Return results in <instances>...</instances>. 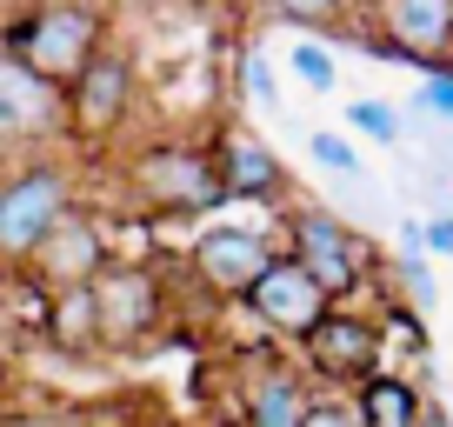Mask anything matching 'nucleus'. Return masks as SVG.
I'll return each mask as SVG.
<instances>
[{
	"label": "nucleus",
	"mask_w": 453,
	"mask_h": 427,
	"mask_svg": "<svg viewBox=\"0 0 453 427\" xmlns=\"http://www.w3.org/2000/svg\"><path fill=\"white\" fill-rule=\"evenodd\" d=\"M307 408H313V394H307V374H294V368H260L254 381L241 387V427H300L307 421Z\"/></svg>",
	"instance_id": "4468645a"
},
{
	"label": "nucleus",
	"mask_w": 453,
	"mask_h": 427,
	"mask_svg": "<svg viewBox=\"0 0 453 427\" xmlns=\"http://www.w3.org/2000/svg\"><path fill=\"white\" fill-rule=\"evenodd\" d=\"M380 60H413L420 74L447 67L453 54V0H373Z\"/></svg>",
	"instance_id": "6e6552de"
},
{
	"label": "nucleus",
	"mask_w": 453,
	"mask_h": 427,
	"mask_svg": "<svg viewBox=\"0 0 453 427\" xmlns=\"http://www.w3.org/2000/svg\"><path fill=\"white\" fill-rule=\"evenodd\" d=\"M0 287H7V260H0Z\"/></svg>",
	"instance_id": "cd10ccee"
},
{
	"label": "nucleus",
	"mask_w": 453,
	"mask_h": 427,
	"mask_svg": "<svg viewBox=\"0 0 453 427\" xmlns=\"http://www.w3.org/2000/svg\"><path fill=\"white\" fill-rule=\"evenodd\" d=\"M213 167H220V194L226 200H280L287 194V167L273 160V147L260 134H226L213 147Z\"/></svg>",
	"instance_id": "ddd939ff"
},
{
	"label": "nucleus",
	"mask_w": 453,
	"mask_h": 427,
	"mask_svg": "<svg viewBox=\"0 0 453 427\" xmlns=\"http://www.w3.org/2000/svg\"><path fill=\"white\" fill-rule=\"evenodd\" d=\"M420 387L407 374H367L354 387V421L360 427H420Z\"/></svg>",
	"instance_id": "2eb2a0df"
},
{
	"label": "nucleus",
	"mask_w": 453,
	"mask_h": 427,
	"mask_svg": "<svg viewBox=\"0 0 453 427\" xmlns=\"http://www.w3.org/2000/svg\"><path fill=\"white\" fill-rule=\"evenodd\" d=\"M241 300H247V314H254L260 328L287 334V341H307V334L326 321V307H334V300L307 281V268H300L294 254H273L267 268H260V281L247 287Z\"/></svg>",
	"instance_id": "0eeeda50"
},
{
	"label": "nucleus",
	"mask_w": 453,
	"mask_h": 427,
	"mask_svg": "<svg viewBox=\"0 0 453 427\" xmlns=\"http://www.w3.org/2000/svg\"><path fill=\"white\" fill-rule=\"evenodd\" d=\"M413 107H420L434 128H453V67L420 74V94H413Z\"/></svg>",
	"instance_id": "412c9836"
},
{
	"label": "nucleus",
	"mask_w": 453,
	"mask_h": 427,
	"mask_svg": "<svg viewBox=\"0 0 453 427\" xmlns=\"http://www.w3.org/2000/svg\"><path fill=\"white\" fill-rule=\"evenodd\" d=\"M0 427H87L81 414H60V408H34V414H7Z\"/></svg>",
	"instance_id": "a878e982"
},
{
	"label": "nucleus",
	"mask_w": 453,
	"mask_h": 427,
	"mask_svg": "<svg viewBox=\"0 0 453 427\" xmlns=\"http://www.w3.org/2000/svg\"><path fill=\"white\" fill-rule=\"evenodd\" d=\"M241 94L254 100L260 114H280V81H273L267 54H254V47H247V54H241Z\"/></svg>",
	"instance_id": "aec40b11"
},
{
	"label": "nucleus",
	"mask_w": 453,
	"mask_h": 427,
	"mask_svg": "<svg viewBox=\"0 0 453 427\" xmlns=\"http://www.w3.org/2000/svg\"><path fill=\"white\" fill-rule=\"evenodd\" d=\"M127 194H134V207H147L154 221H187V214L226 207L213 147H200V141H147L141 154L127 160Z\"/></svg>",
	"instance_id": "f03ea898"
},
{
	"label": "nucleus",
	"mask_w": 453,
	"mask_h": 427,
	"mask_svg": "<svg viewBox=\"0 0 453 427\" xmlns=\"http://www.w3.org/2000/svg\"><path fill=\"white\" fill-rule=\"evenodd\" d=\"M134 114V60L120 47H100L73 87H60V134L81 147H107Z\"/></svg>",
	"instance_id": "39448f33"
},
{
	"label": "nucleus",
	"mask_w": 453,
	"mask_h": 427,
	"mask_svg": "<svg viewBox=\"0 0 453 427\" xmlns=\"http://www.w3.org/2000/svg\"><path fill=\"white\" fill-rule=\"evenodd\" d=\"M294 74H300V87H313V94H334V81H340V67L326 60V47H313V41L294 47Z\"/></svg>",
	"instance_id": "4be33fe9"
},
{
	"label": "nucleus",
	"mask_w": 453,
	"mask_h": 427,
	"mask_svg": "<svg viewBox=\"0 0 453 427\" xmlns=\"http://www.w3.org/2000/svg\"><path fill=\"white\" fill-rule=\"evenodd\" d=\"M273 260V247H267V234H254V228H207L194 241V254H187V268H194V281L207 287V294H220V300H241L247 287L260 281V268Z\"/></svg>",
	"instance_id": "9b49d317"
},
{
	"label": "nucleus",
	"mask_w": 453,
	"mask_h": 427,
	"mask_svg": "<svg viewBox=\"0 0 453 427\" xmlns=\"http://www.w3.org/2000/svg\"><path fill=\"white\" fill-rule=\"evenodd\" d=\"M300 354H307V368L320 381L360 387L367 374H380V321H367L354 307H326V321L300 341Z\"/></svg>",
	"instance_id": "1a4fd4ad"
},
{
	"label": "nucleus",
	"mask_w": 453,
	"mask_h": 427,
	"mask_svg": "<svg viewBox=\"0 0 453 427\" xmlns=\"http://www.w3.org/2000/svg\"><path fill=\"white\" fill-rule=\"evenodd\" d=\"M400 281H407V294H413V307H434V274H426V254H400Z\"/></svg>",
	"instance_id": "5701e85b"
},
{
	"label": "nucleus",
	"mask_w": 453,
	"mask_h": 427,
	"mask_svg": "<svg viewBox=\"0 0 453 427\" xmlns=\"http://www.w3.org/2000/svg\"><path fill=\"white\" fill-rule=\"evenodd\" d=\"M300 427H360V421H354V400H313Z\"/></svg>",
	"instance_id": "393cba45"
},
{
	"label": "nucleus",
	"mask_w": 453,
	"mask_h": 427,
	"mask_svg": "<svg viewBox=\"0 0 453 427\" xmlns=\"http://www.w3.org/2000/svg\"><path fill=\"white\" fill-rule=\"evenodd\" d=\"M347 128L354 134H367V141H380V147H400V134H407V120L387 107V100H354L347 107Z\"/></svg>",
	"instance_id": "f3484780"
},
{
	"label": "nucleus",
	"mask_w": 453,
	"mask_h": 427,
	"mask_svg": "<svg viewBox=\"0 0 453 427\" xmlns=\"http://www.w3.org/2000/svg\"><path fill=\"white\" fill-rule=\"evenodd\" d=\"M67 207H73V181L54 160H34L14 181H0V260H7V274L27 268V254L54 234Z\"/></svg>",
	"instance_id": "20e7f679"
},
{
	"label": "nucleus",
	"mask_w": 453,
	"mask_h": 427,
	"mask_svg": "<svg viewBox=\"0 0 453 427\" xmlns=\"http://www.w3.org/2000/svg\"><path fill=\"white\" fill-rule=\"evenodd\" d=\"M420 247L426 254H453V207H440V214L420 221Z\"/></svg>",
	"instance_id": "b1692460"
},
{
	"label": "nucleus",
	"mask_w": 453,
	"mask_h": 427,
	"mask_svg": "<svg viewBox=\"0 0 453 427\" xmlns=\"http://www.w3.org/2000/svg\"><path fill=\"white\" fill-rule=\"evenodd\" d=\"M100 260H107V241H100L94 214L67 207V214L54 221V234L27 254V268H20V274H34L47 294H67V287H87V281H94Z\"/></svg>",
	"instance_id": "9d476101"
},
{
	"label": "nucleus",
	"mask_w": 453,
	"mask_h": 427,
	"mask_svg": "<svg viewBox=\"0 0 453 427\" xmlns=\"http://www.w3.org/2000/svg\"><path fill=\"white\" fill-rule=\"evenodd\" d=\"M54 134H60V94L0 54V147L54 141Z\"/></svg>",
	"instance_id": "f8f14e48"
},
{
	"label": "nucleus",
	"mask_w": 453,
	"mask_h": 427,
	"mask_svg": "<svg viewBox=\"0 0 453 427\" xmlns=\"http://www.w3.org/2000/svg\"><path fill=\"white\" fill-rule=\"evenodd\" d=\"M100 47H107V14L94 0H27L0 27V54L14 67H27L34 81H47L54 94L81 81Z\"/></svg>",
	"instance_id": "f257e3e1"
},
{
	"label": "nucleus",
	"mask_w": 453,
	"mask_h": 427,
	"mask_svg": "<svg viewBox=\"0 0 453 427\" xmlns=\"http://www.w3.org/2000/svg\"><path fill=\"white\" fill-rule=\"evenodd\" d=\"M287 234H294V260L307 268V281L326 300H347L367 281V241H360L334 207H294L287 214Z\"/></svg>",
	"instance_id": "423d86ee"
},
{
	"label": "nucleus",
	"mask_w": 453,
	"mask_h": 427,
	"mask_svg": "<svg viewBox=\"0 0 453 427\" xmlns=\"http://www.w3.org/2000/svg\"><path fill=\"white\" fill-rule=\"evenodd\" d=\"M280 20H294V27H320V34H334V27H347V0H267Z\"/></svg>",
	"instance_id": "a211bd4d"
},
{
	"label": "nucleus",
	"mask_w": 453,
	"mask_h": 427,
	"mask_svg": "<svg viewBox=\"0 0 453 427\" xmlns=\"http://www.w3.org/2000/svg\"><path fill=\"white\" fill-rule=\"evenodd\" d=\"M307 154L313 160H320V167L326 174H334V181H367V167H360V154H354V147H347V141H340V134H307Z\"/></svg>",
	"instance_id": "6ab92c4d"
},
{
	"label": "nucleus",
	"mask_w": 453,
	"mask_h": 427,
	"mask_svg": "<svg viewBox=\"0 0 453 427\" xmlns=\"http://www.w3.org/2000/svg\"><path fill=\"white\" fill-rule=\"evenodd\" d=\"M87 300H94V347H107V354H141L167 321V287L147 260L107 254L100 274L87 281Z\"/></svg>",
	"instance_id": "7ed1b4c3"
},
{
	"label": "nucleus",
	"mask_w": 453,
	"mask_h": 427,
	"mask_svg": "<svg viewBox=\"0 0 453 427\" xmlns=\"http://www.w3.org/2000/svg\"><path fill=\"white\" fill-rule=\"evenodd\" d=\"M420 427H453V421H447V408H420Z\"/></svg>",
	"instance_id": "bb28decb"
},
{
	"label": "nucleus",
	"mask_w": 453,
	"mask_h": 427,
	"mask_svg": "<svg viewBox=\"0 0 453 427\" xmlns=\"http://www.w3.org/2000/svg\"><path fill=\"white\" fill-rule=\"evenodd\" d=\"M54 341L67 347V354H87V347H94V300H87V287L54 294Z\"/></svg>",
	"instance_id": "dca6fc26"
}]
</instances>
